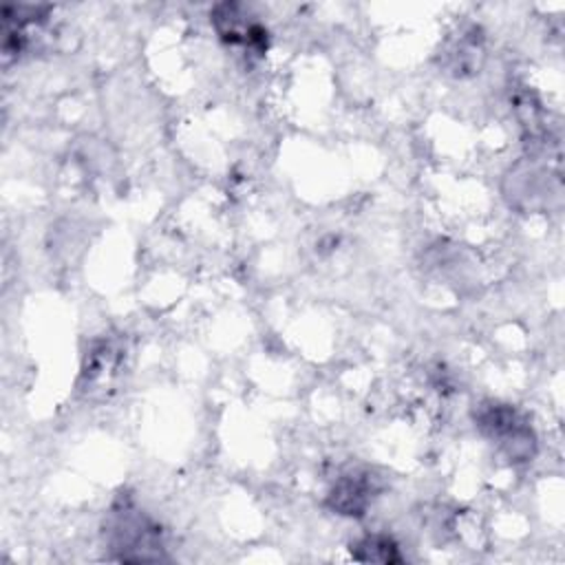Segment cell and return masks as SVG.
Returning <instances> with one entry per match:
<instances>
[{
  "label": "cell",
  "instance_id": "obj_1",
  "mask_svg": "<svg viewBox=\"0 0 565 565\" xmlns=\"http://www.w3.org/2000/svg\"><path fill=\"white\" fill-rule=\"evenodd\" d=\"M110 556L121 563H154L166 558L161 527L132 501H117L104 523Z\"/></svg>",
  "mask_w": 565,
  "mask_h": 565
},
{
  "label": "cell",
  "instance_id": "obj_3",
  "mask_svg": "<svg viewBox=\"0 0 565 565\" xmlns=\"http://www.w3.org/2000/svg\"><path fill=\"white\" fill-rule=\"evenodd\" d=\"M375 492V483L373 477L369 472H347L342 475L335 486L329 492V505L340 512V514H349V516H360L364 514L366 505L371 503Z\"/></svg>",
  "mask_w": 565,
  "mask_h": 565
},
{
  "label": "cell",
  "instance_id": "obj_2",
  "mask_svg": "<svg viewBox=\"0 0 565 565\" xmlns=\"http://www.w3.org/2000/svg\"><path fill=\"white\" fill-rule=\"evenodd\" d=\"M481 433L497 441L510 459H530L534 452V433L508 404H483L477 415Z\"/></svg>",
  "mask_w": 565,
  "mask_h": 565
},
{
  "label": "cell",
  "instance_id": "obj_4",
  "mask_svg": "<svg viewBox=\"0 0 565 565\" xmlns=\"http://www.w3.org/2000/svg\"><path fill=\"white\" fill-rule=\"evenodd\" d=\"M351 556L362 563H402L397 543L386 534H369L351 547Z\"/></svg>",
  "mask_w": 565,
  "mask_h": 565
}]
</instances>
